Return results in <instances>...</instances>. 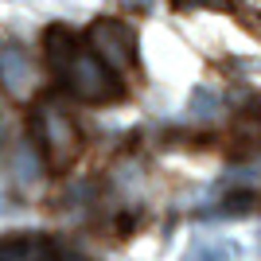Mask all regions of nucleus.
I'll list each match as a JSON object with an SVG mask.
<instances>
[{"instance_id": "2", "label": "nucleus", "mask_w": 261, "mask_h": 261, "mask_svg": "<svg viewBox=\"0 0 261 261\" xmlns=\"http://www.w3.org/2000/svg\"><path fill=\"white\" fill-rule=\"evenodd\" d=\"M35 137L43 144V152L51 156V164H70L82 148V137L74 133L70 117L59 106H39L35 113Z\"/></svg>"}, {"instance_id": "1", "label": "nucleus", "mask_w": 261, "mask_h": 261, "mask_svg": "<svg viewBox=\"0 0 261 261\" xmlns=\"http://www.w3.org/2000/svg\"><path fill=\"white\" fill-rule=\"evenodd\" d=\"M43 51L51 70L59 74L70 94L86 106H109V101L125 98V86H121L117 70L101 59L94 47H86L66 23H51L43 32Z\"/></svg>"}, {"instance_id": "5", "label": "nucleus", "mask_w": 261, "mask_h": 261, "mask_svg": "<svg viewBox=\"0 0 261 261\" xmlns=\"http://www.w3.org/2000/svg\"><path fill=\"white\" fill-rule=\"evenodd\" d=\"M51 253H63L51 242H39L32 234H4L0 238V261H20V257H51Z\"/></svg>"}, {"instance_id": "6", "label": "nucleus", "mask_w": 261, "mask_h": 261, "mask_svg": "<svg viewBox=\"0 0 261 261\" xmlns=\"http://www.w3.org/2000/svg\"><path fill=\"white\" fill-rule=\"evenodd\" d=\"M172 8H179V12H199V8H207V12H234V0H172Z\"/></svg>"}, {"instance_id": "3", "label": "nucleus", "mask_w": 261, "mask_h": 261, "mask_svg": "<svg viewBox=\"0 0 261 261\" xmlns=\"http://www.w3.org/2000/svg\"><path fill=\"white\" fill-rule=\"evenodd\" d=\"M90 47H94L113 70L141 63V55H137V32H133L129 23L113 20V16H106V20H98L90 28Z\"/></svg>"}, {"instance_id": "4", "label": "nucleus", "mask_w": 261, "mask_h": 261, "mask_svg": "<svg viewBox=\"0 0 261 261\" xmlns=\"http://www.w3.org/2000/svg\"><path fill=\"white\" fill-rule=\"evenodd\" d=\"M0 82L12 98H23L32 90V63L16 43H0Z\"/></svg>"}]
</instances>
